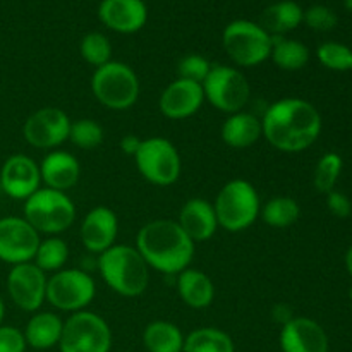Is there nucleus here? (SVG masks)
Masks as SVG:
<instances>
[{"label":"nucleus","mask_w":352,"mask_h":352,"mask_svg":"<svg viewBox=\"0 0 352 352\" xmlns=\"http://www.w3.org/2000/svg\"><path fill=\"white\" fill-rule=\"evenodd\" d=\"M261 131L275 150L301 153L318 140L322 133V116L308 100L289 96L277 100L265 110Z\"/></svg>","instance_id":"f257e3e1"},{"label":"nucleus","mask_w":352,"mask_h":352,"mask_svg":"<svg viewBox=\"0 0 352 352\" xmlns=\"http://www.w3.org/2000/svg\"><path fill=\"white\" fill-rule=\"evenodd\" d=\"M136 250L153 270L165 275L181 274L195 258V243L177 220L157 219L144 223L136 237Z\"/></svg>","instance_id":"f03ea898"},{"label":"nucleus","mask_w":352,"mask_h":352,"mask_svg":"<svg viewBox=\"0 0 352 352\" xmlns=\"http://www.w3.org/2000/svg\"><path fill=\"white\" fill-rule=\"evenodd\" d=\"M98 270L103 282L124 298H138L150 284V267L129 244H113L100 254Z\"/></svg>","instance_id":"7ed1b4c3"},{"label":"nucleus","mask_w":352,"mask_h":352,"mask_svg":"<svg viewBox=\"0 0 352 352\" xmlns=\"http://www.w3.org/2000/svg\"><path fill=\"white\" fill-rule=\"evenodd\" d=\"M213 208L219 227L229 232H241L256 222L261 201L251 182L244 179H232L219 191Z\"/></svg>","instance_id":"20e7f679"},{"label":"nucleus","mask_w":352,"mask_h":352,"mask_svg":"<svg viewBox=\"0 0 352 352\" xmlns=\"http://www.w3.org/2000/svg\"><path fill=\"white\" fill-rule=\"evenodd\" d=\"M95 98L110 110H127L140 98V78L124 62L110 60L95 69L91 76Z\"/></svg>","instance_id":"39448f33"},{"label":"nucleus","mask_w":352,"mask_h":352,"mask_svg":"<svg viewBox=\"0 0 352 352\" xmlns=\"http://www.w3.org/2000/svg\"><path fill=\"white\" fill-rule=\"evenodd\" d=\"M24 219L38 234L58 236L76 220V206L65 192L40 188L24 201Z\"/></svg>","instance_id":"423d86ee"},{"label":"nucleus","mask_w":352,"mask_h":352,"mask_svg":"<svg viewBox=\"0 0 352 352\" xmlns=\"http://www.w3.org/2000/svg\"><path fill=\"white\" fill-rule=\"evenodd\" d=\"M222 43L230 60L239 67L263 64L272 54V34L253 21L237 19L227 24Z\"/></svg>","instance_id":"0eeeda50"},{"label":"nucleus","mask_w":352,"mask_h":352,"mask_svg":"<svg viewBox=\"0 0 352 352\" xmlns=\"http://www.w3.org/2000/svg\"><path fill=\"white\" fill-rule=\"evenodd\" d=\"M60 352H110L112 349V330L109 323L93 311L72 313L64 322Z\"/></svg>","instance_id":"6e6552de"},{"label":"nucleus","mask_w":352,"mask_h":352,"mask_svg":"<svg viewBox=\"0 0 352 352\" xmlns=\"http://www.w3.org/2000/svg\"><path fill=\"white\" fill-rule=\"evenodd\" d=\"M134 160H136L140 174L150 184L162 186V188L175 184L182 170L181 155L177 148L172 144V141L160 136L141 141Z\"/></svg>","instance_id":"1a4fd4ad"},{"label":"nucleus","mask_w":352,"mask_h":352,"mask_svg":"<svg viewBox=\"0 0 352 352\" xmlns=\"http://www.w3.org/2000/svg\"><path fill=\"white\" fill-rule=\"evenodd\" d=\"M201 86L205 100H208L220 112H226L229 116L244 110V107L250 102V82L237 67L223 64L212 65Z\"/></svg>","instance_id":"9d476101"},{"label":"nucleus","mask_w":352,"mask_h":352,"mask_svg":"<svg viewBox=\"0 0 352 352\" xmlns=\"http://www.w3.org/2000/svg\"><path fill=\"white\" fill-rule=\"evenodd\" d=\"M96 296L93 277L78 268H62L48 277L47 301L58 311H82Z\"/></svg>","instance_id":"9b49d317"},{"label":"nucleus","mask_w":352,"mask_h":352,"mask_svg":"<svg viewBox=\"0 0 352 352\" xmlns=\"http://www.w3.org/2000/svg\"><path fill=\"white\" fill-rule=\"evenodd\" d=\"M41 239L26 219L3 217L0 219V260L9 265L30 263L34 260Z\"/></svg>","instance_id":"f8f14e48"},{"label":"nucleus","mask_w":352,"mask_h":352,"mask_svg":"<svg viewBox=\"0 0 352 352\" xmlns=\"http://www.w3.org/2000/svg\"><path fill=\"white\" fill-rule=\"evenodd\" d=\"M71 122L67 113L57 107H43L26 119L24 140L40 150H54L69 140Z\"/></svg>","instance_id":"ddd939ff"},{"label":"nucleus","mask_w":352,"mask_h":352,"mask_svg":"<svg viewBox=\"0 0 352 352\" xmlns=\"http://www.w3.org/2000/svg\"><path fill=\"white\" fill-rule=\"evenodd\" d=\"M48 277L33 261L14 265L7 275V292L19 309L36 313L47 301Z\"/></svg>","instance_id":"4468645a"},{"label":"nucleus","mask_w":352,"mask_h":352,"mask_svg":"<svg viewBox=\"0 0 352 352\" xmlns=\"http://www.w3.org/2000/svg\"><path fill=\"white\" fill-rule=\"evenodd\" d=\"M40 165L28 155H12L7 158L0 170L2 191L12 199L26 201L31 195L40 189Z\"/></svg>","instance_id":"2eb2a0df"},{"label":"nucleus","mask_w":352,"mask_h":352,"mask_svg":"<svg viewBox=\"0 0 352 352\" xmlns=\"http://www.w3.org/2000/svg\"><path fill=\"white\" fill-rule=\"evenodd\" d=\"M278 344L282 352H329L330 349L325 329L308 316H294L282 325Z\"/></svg>","instance_id":"dca6fc26"},{"label":"nucleus","mask_w":352,"mask_h":352,"mask_svg":"<svg viewBox=\"0 0 352 352\" xmlns=\"http://www.w3.org/2000/svg\"><path fill=\"white\" fill-rule=\"evenodd\" d=\"M205 102V93L199 82L177 78L172 81L158 100L160 112L167 119L182 120L195 116Z\"/></svg>","instance_id":"f3484780"},{"label":"nucleus","mask_w":352,"mask_h":352,"mask_svg":"<svg viewBox=\"0 0 352 352\" xmlns=\"http://www.w3.org/2000/svg\"><path fill=\"white\" fill-rule=\"evenodd\" d=\"M119 232L117 215L107 206H96L89 210L81 222V243L89 253L102 254L116 244Z\"/></svg>","instance_id":"a211bd4d"},{"label":"nucleus","mask_w":352,"mask_h":352,"mask_svg":"<svg viewBox=\"0 0 352 352\" xmlns=\"http://www.w3.org/2000/svg\"><path fill=\"white\" fill-rule=\"evenodd\" d=\"M98 17L109 30L129 34L146 24L148 9L143 0H102Z\"/></svg>","instance_id":"6ab92c4d"},{"label":"nucleus","mask_w":352,"mask_h":352,"mask_svg":"<svg viewBox=\"0 0 352 352\" xmlns=\"http://www.w3.org/2000/svg\"><path fill=\"white\" fill-rule=\"evenodd\" d=\"M177 223L192 243H203L215 236L219 229L213 203L203 198H192L184 203Z\"/></svg>","instance_id":"aec40b11"},{"label":"nucleus","mask_w":352,"mask_h":352,"mask_svg":"<svg viewBox=\"0 0 352 352\" xmlns=\"http://www.w3.org/2000/svg\"><path fill=\"white\" fill-rule=\"evenodd\" d=\"M40 174L41 182H45L47 188L65 192L78 184L81 177V165L74 155L55 150L41 160Z\"/></svg>","instance_id":"412c9836"},{"label":"nucleus","mask_w":352,"mask_h":352,"mask_svg":"<svg viewBox=\"0 0 352 352\" xmlns=\"http://www.w3.org/2000/svg\"><path fill=\"white\" fill-rule=\"evenodd\" d=\"M177 292L186 306L192 309H205L215 299V285L205 272L198 268H186L177 275Z\"/></svg>","instance_id":"4be33fe9"},{"label":"nucleus","mask_w":352,"mask_h":352,"mask_svg":"<svg viewBox=\"0 0 352 352\" xmlns=\"http://www.w3.org/2000/svg\"><path fill=\"white\" fill-rule=\"evenodd\" d=\"M263 136L261 131V119H258L254 113L241 112L230 113L222 124V140L227 146L244 150L256 143Z\"/></svg>","instance_id":"5701e85b"},{"label":"nucleus","mask_w":352,"mask_h":352,"mask_svg":"<svg viewBox=\"0 0 352 352\" xmlns=\"http://www.w3.org/2000/svg\"><path fill=\"white\" fill-rule=\"evenodd\" d=\"M62 329H64V320L60 316L50 311H36L26 323L23 333L28 346L38 351H47L58 346Z\"/></svg>","instance_id":"b1692460"},{"label":"nucleus","mask_w":352,"mask_h":352,"mask_svg":"<svg viewBox=\"0 0 352 352\" xmlns=\"http://www.w3.org/2000/svg\"><path fill=\"white\" fill-rule=\"evenodd\" d=\"M305 10L294 0H280L267 7L261 14L260 26L272 36H284L289 31L296 30L302 23Z\"/></svg>","instance_id":"393cba45"},{"label":"nucleus","mask_w":352,"mask_h":352,"mask_svg":"<svg viewBox=\"0 0 352 352\" xmlns=\"http://www.w3.org/2000/svg\"><path fill=\"white\" fill-rule=\"evenodd\" d=\"M143 346L148 352H182L184 336L175 323L157 320L144 329Z\"/></svg>","instance_id":"a878e982"},{"label":"nucleus","mask_w":352,"mask_h":352,"mask_svg":"<svg viewBox=\"0 0 352 352\" xmlns=\"http://www.w3.org/2000/svg\"><path fill=\"white\" fill-rule=\"evenodd\" d=\"M182 352H236L232 337L215 327H201L184 337Z\"/></svg>","instance_id":"bb28decb"},{"label":"nucleus","mask_w":352,"mask_h":352,"mask_svg":"<svg viewBox=\"0 0 352 352\" xmlns=\"http://www.w3.org/2000/svg\"><path fill=\"white\" fill-rule=\"evenodd\" d=\"M272 60L282 71H301L309 60V50L305 43L285 36H272Z\"/></svg>","instance_id":"cd10ccee"},{"label":"nucleus","mask_w":352,"mask_h":352,"mask_svg":"<svg viewBox=\"0 0 352 352\" xmlns=\"http://www.w3.org/2000/svg\"><path fill=\"white\" fill-rule=\"evenodd\" d=\"M260 215L267 226L275 227V229H285V227L298 222L299 215H301V208H299V203L294 198L277 196V198L268 199L261 206Z\"/></svg>","instance_id":"c85d7f7f"},{"label":"nucleus","mask_w":352,"mask_h":352,"mask_svg":"<svg viewBox=\"0 0 352 352\" xmlns=\"http://www.w3.org/2000/svg\"><path fill=\"white\" fill-rule=\"evenodd\" d=\"M69 246L64 239L58 236H48L38 246L36 254H34L33 263L45 274H55L62 270L67 263Z\"/></svg>","instance_id":"c756f323"},{"label":"nucleus","mask_w":352,"mask_h":352,"mask_svg":"<svg viewBox=\"0 0 352 352\" xmlns=\"http://www.w3.org/2000/svg\"><path fill=\"white\" fill-rule=\"evenodd\" d=\"M342 167L344 162L339 153L330 151V153L323 155L316 164L315 174H313V184H315L316 191L323 192V195L333 191L340 174H342Z\"/></svg>","instance_id":"7c9ffc66"},{"label":"nucleus","mask_w":352,"mask_h":352,"mask_svg":"<svg viewBox=\"0 0 352 352\" xmlns=\"http://www.w3.org/2000/svg\"><path fill=\"white\" fill-rule=\"evenodd\" d=\"M320 64L330 71L347 72L352 71V48L337 41H327L322 43L316 50Z\"/></svg>","instance_id":"2f4dec72"},{"label":"nucleus","mask_w":352,"mask_h":352,"mask_svg":"<svg viewBox=\"0 0 352 352\" xmlns=\"http://www.w3.org/2000/svg\"><path fill=\"white\" fill-rule=\"evenodd\" d=\"M69 141L81 150H95L103 141V127L93 119H79L71 122Z\"/></svg>","instance_id":"473e14b6"},{"label":"nucleus","mask_w":352,"mask_h":352,"mask_svg":"<svg viewBox=\"0 0 352 352\" xmlns=\"http://www.w3.org/2000/svg\"><path fill=\"white\" fill-rule=\"evenodd\" d=\"M79 50H81L82 58L93 67H100L112 60V45H110L109 38L102 33L86 34L81 40Z\"/></svg>","instance_id":"72a5a7b5"},{"label":"nucleus","mask_w":352,"mask_h":352,"mask_svg":"<svg viewBox=\"0 0 352 352\" xmlns=\"http://www.w3.org/2000/svg\"><path fill=\"white\" fill-rule=\"evenodd\" d=\"M210 69H212V64L208 62V58L198 54L186 55V57L181 58V62L177 65L179 78L199 82V85H203V81L208 76Z\"/></svg>","instance_id":"f704fd0d"},{"label":"nucleus","mask_w":352,"mask_h":352,"mask_svg":"<svg viewBox=\"0 0 352 352\" xmlns=\"http://www.w3.org/2000/svg\"><path fill=\"white\" fill-rule=\"evenodd\" d=\"M337 14L325 6H313L305 12L302 23L315 31H332L337 26Z\"/></svg>","instance_id":"c9c22d12"},{"label":"nucleus","mask_w":352,"mask_h":352,"mask_svg":"<svg viewBox=\"0 0 352 352\" xmlns=\"http://www.w3.org/2000/svg\"><path fill=\"white\" fill-rule=\"evenodd\" d=\"M24 333L16 327L0 325V352H26Z\"/></svg>","instance_id":"e433bc0d"},{"label":"nucleus","mask_w":352,"mask_h":352,"mask_svg":"<svg viewBox=\"0 0 352 352\" xmlns=\"http://www.w3.org/2000/svg\"><path fill=\"white\" fill-rule=\"evenodd\" d=\"M327 206H329L330 213L337 219H347L352 213L351 199L344 192L336 191V189L327 195Z\"/></svg>","instance_id":"4c0bfd02"},{"label":"nucleus","mask_w":352,"mask_h":352,"mask_svg":"<svg viewBox=\"0 0 352 352\" xmlns=\"http://www.w3.org/2000/svg\"><path fill=\"white\" fill-rule=\"evenodd\" d=\"M141 141L138 136H134V134H126V136L120 140V148H122V151L126 155H131V157H134L136 155V151L140 150L141 146Z\"/></svg>","instance_id":"58836bf2"},{"label":"nucleus","mask_w":352,"mask_h":352,"mask_svg":"<svg viewBox=\"0 0 352 352\" xmlns=\"http://www.w3.org/2000/svg\"><path fill=\"white\" fill-rule=\"evenodd\" d=\"M274 318L277 320L280 325H285L287 322H291L292 318H294V315H292V309L289 308V306L285 305H277L274 308Z\"/></svg>","instance_id":"ea45409f"},{"label":"nucleus","mask_w":352,"mask_h":352,"mask_svg":"<svg viewBox=\"0 0 352 352\" xmlns=\"http://www.w3.org/2000/svg\"><path fill=\"white\" fill-rule=\"evenodd\" d=\"M346 268L347 272H349V275L352 277V246L347 250L346 253Z\"/></svg>","instance_id":"a19ab883"},{"label":"nucleus","mask_w":352,"mask_h":352,"mask_svg":"<svg viewBox=\"0 0 352 352\" xmlns=\"http://www.w3.org/2000/svg\"><path fill=\"white\" fill-rule=\"evenodd\" d=\"M3 315H6V305H3L2 298H0V325H2L3 322Z\"/></svg>","instance_id":"79ce46f5"},{"label":"nucleus","mask_w":352,"mask_h":352,"mask_svg":"<svg viewBox=\"0 0 352 352\" xmlns=\"http://www.w3.org/2000/svg\"><path fill=\"white\" fill-rule=\"evenodd\" d=\"M344 3H346V7L349 10H352V0H344Z\"/></svg>","instance_id":"37998d69"},{"label":"nucleus","mask_w":352,"mask_h":352,"mask_svg":"<svg viewBox=\"0 0 352 352\" xmlns=\"http://www.w3.org/2000/svg\"><path fill=\"white\" fill-rule=\"evenodd\" d=\"M349 298H351V301H352V285H351V289H349Z\"/></svg>","instance_id":"c03bdc74"}]
</instances>
